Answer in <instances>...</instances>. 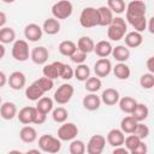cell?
<instances>
[{
    "instance_id": "6da1fadb",
    "label": "cell",
    "mask_w": 154,
    "mask_h": 154,
    "mask_svg": "<svg viewBox=\"0 0 154 154\" xmlns=\"http://www.w3.org/2000/svg\"><path fill=\"white\" fill-rule=\"evenodd\" d=\"M147 5L144 0H132L125 7V20L135 31L142 32L147 29Z\"/></svg>"
},
{
    "instance_id": "7a4b0ae2",
    "label": "cell",
    "mask_w": 154,
    "mask_h": 154,
    "mask_svg": "<svg viewBox=\"0 0 154 154\" xmlns=\"http://www.w3.org/2000/svg\"><path fill=\"white\" fill-rule=\"evenodd\" d=\"M128 31V23L123 17H113L112 23L107 26V37L111 41H120Z\"/></svg>"
},
{
    "instance_id": "3957f363",
    "label": "cell",
    "mask_w": 154,
    "mask_h": 154,
    "mask_svg": "<svg viewBox=\"0 0 154 154\" xmlns=\"http://www.w3.org/2000/svg\"><path fill=\"white\" fill-rule=\"evenodd\" d=\"M38 148L43 153H49V154H55L60 152L61 149V141L58 137H54L52 135H42L38 137Z\"/></svg>"
},
{
    "instance_id": "277c9868",
    "label": "cell",
    "mask_w": 154,
    "mask_h": 154,
    "mask_svg": "<svg viewBox=\"0 0 154 154\" xmlns=\"http://www.w3.org/2000/svg\"><path fill=\"white\" fill-rule=\"evenodd\" d=\"M79 24L81 26L89 29L94 26H99V17H97V8L88 6L84 7L79 14Z\"/></svg>"
},
{
    "instance_id": "5b68a950",
    "label": "cell",
    "mask_w": 154,
    "mask_h": 154,
    "mask_svg": "<svg viewBox=\"0 0 154 154\" xmlns=\"http://www.w3.org/2000/svg\"><path fill=\"white\" fill-rule=\"evenodd\" d=\"M12 58L17 61H26L30 58V51H29V43L25 40H14L11 49Z\"/></svg>"
},
{
    "instance_id": "8992f818",
    "label": "cell",
    "mask_w": 154,
    "mask_h": 154,
    "mask_svg": "<svg viewBox=\"0 0 154 154\" xmlns=\"http://www.w3.org/2000/svg\"><path fill=\"white\" fill-rule=\"evenodd\" d=\"M52 14L57 19H67L72 12H73V6L70 0H60L53 4L52 8Z\"/></svg>"
},
{
    "instance_id": "52a82bcc",
    "label": "cell",
    "mask_w": 154,
    "mask_h": 154,
    "mask_svg": "<svg viewBox=\"0 0 154 154\" xmlns=\"http://www.w3.org/2000/svg\"><path fill=\"white\" fill-rule=\"evenodd\" d=\"M75 94V88L73 85H71L70 83H63L60 87H58V89L54 91V97L53 100L58 103V105H66L70 102V100L72 99Z\"/></svg>"
},
{
    "instance_id": "ba28073f",
    "label": "cell",
    "mask_w": 154,
    "mask_h": 154,
    "mask_svg": "<svg viewBox=\"0 0 154 154\" xmlns=\"http://www.w3.org/2000/svg\"><path fill=\"white\" fill-rule=\"evenodd\" d=\"M78 135V128L75 123L64 122L58 129V138L60 141H72Z\"/></svg>"
},
{
    "instance_id": "9c48e42d",
    "label": "cell",
    "mask_w": 154,
    "mask_h": 154,
    "mask_svg": "<svg viewBox=\"0 0 154 154\" xmlns=\"http://www.w3.org/2000/svg\"><path fill=\"white\" fill-rule=\"evenodd\" d=\"M106 146V137L102 135H93L87 146H85V152L88 154H101L105 149Z\"/></svg>"
},
{
    "instance_id": "30bf717a",
    "label": "cell",
    "mask_w": 154,
    "mask_h": 154,
    "mask_svg": "<svg viewBox=\"0 0 154 154\" xmlns=\"http://www.w3.org/2000/svg\"><path fill=\"white\" fill-rule=\"evenodd\" d=\"M48 58H49V52L43 46L34 47L30 52V59L36 65H45L48 61Z\"/></svg>"
},
{
    "instance_id": "8fae6325",
    "label": "cell",
    "mask_w": 154,
    "mask_h": 154,
    "mask_svg": "<svg viewBox=\"0 0 154 154\" xmlns=\"http://www.w3.org/2000/svg\"><path fill=\"white\" fill-rule=\"evenodd\" d=\"M94 72H95V76H97L100 78L107 77L112 72V63H111V60L107 59V58L97 59L95 61V64H94Z\"/></svg>"
},
{
    "instance_id": "7c38bea8",
    "label": "cell",
    "mask_w": 154,
    "mask_h": 154,
    "mask_svg": "<svg viewBox=\"0 0 154 154\" xmlns=\"http://www.w3.org/2000/svg\"><path fill=\"white\" fill-rule=\"evenodd\" d=\"M43 31L42 28L36 23H29L24 28V37L29 42H37L42 38Z\"/></svg>"
},
{
    "instance_id": "4fadbf2b",
    "label": "cell",
    "mask_w": 154,
    "mask_h": 154,
    "mask_svg": "<svg viewBox=\"0 0 154 154\" xmlns=\"http://www.w3.org/2000/svg\"><path fill=\"white\" fill-rule=\"evenodd\" d=\"M25 83H26V77L22 71H13L7 77V84L13 90L23 89L25 87Z\"/></svg>"
},
{
    "instance_id": "5bb4252c",
    "label": "cell",
    "mask_w": 154,
    "mask_h": 154,
    "mask_svg": "<svg viewBox=\"0 0 154 154\" xmlns=\"http://www.w3.org/2000/svg\"><path fill=\"white\" fill-rule=\"evenodd\" d=\"M63 66H64V63H61V61H53L51 64H45L43 69H42V73L45 77H48L54 81L60 77Z\"/></svg>"
},
{
    "instance_id": "9a60e30c",
    "label": "cell",
    "mask_w": 154,
    "mask_h": 154,
    "mask_svg": "<svg viewBox=\"0 0 154 154\" xmlns=\"http://www.w3.org/2000/svg\"><path fill=\"white\" fill-rule=\"evenodd\" d=\"M119 97H120L119 91L117 89H114V88H106L102 91L101 96H100L101 102L105 103L106 106H114V105H117L118 101H119Z\"/></svg>"
},
{
    "instance_id": "2e32d148",
    "label": "cell",
    "mask_w": 154,
    "mask_h": 154,
    "mask_svg": "<svg viewBox=\"0 0 154 154\" xmlns=\"http://www.w3.org/2000/svg\"><path fill=\"white\" fill-rule=\"evenodd\" d=\"M82 105L87 111H97L101 106V99L100 96H97L96 93H89L83 97Z\"/></svg>"
},
{
    "instance_id": "e0dca14e",
    "label": "cell",
    "mask_w": 154,
    "mask_h": 154,
    "mask_svg": "<svg viewBox=\"0 0 154 154\" xmlns=\"http://www.w3.org/2000/svg\"><path fill=\"white\" fill-rule=\"evenodd\" d=\"M124 138H125V134L120 129L114 128V129H111L108 131V134L106 136V142L114 148V147H118V146H123Z\"/></svg>"
},
{
    "instance_id": "ac0fdd59",
    "label": "cell",
    "mask_w": 154,
    "mask_h": 154,
    "mask_svg": "<svg viewBox=\"0 0 154 154\" xmlns=\"http://www.w3.org/2000/svg\"><path fill=\"white\" fill-rule=\"evenodd\" d=\"M18 109L14 102L6 101L0 105V117L5 120H12L14 117H17Z\"/></svg>"
},
{
    "instance_id": "d6986e66",
    "label": "cell",
    "mask_w": 154,
    "mask_h": 154,
    "mask_svg": "<svg viewBox=\"0 0 154 154\" xmlns=\"http://www.w3.org/2000/svg\"><path fill=\"white\" fill-rule=\"evenodd\" d=\"M35 114H36V107L26 106V107H23L19 109V112L17 113V118L22 124L28 125V124L34 123Z\"/></svg>"
},
{
    "instance_id": "ffe728a7",
    "label": "cell",
    "mask_w": 154,
    "mask_h": 154,
    "mask_svg": "<svg viewBox=\"0 0 154 154\" xmlns=\"http://www.w3.org/2000/svg\"><path fill=\"white\" fill-rule=\"evenodd\" d=\"M123 38H124L125 46H126L128 48H137V47H140V46L142 45V42H143V36H142V34L138 32V31H135V30L126 32Z\"/></svg>"
},
{
    "instance_id": "44dd1931",
    "label": "cell",
    "mask_w": 154,
    "mask_h": 154,
    "mask_svg": "<svg viewBox=\"0 0 154 154\" xmlns=\"http://www.w3.org/2000/svg\"><path fill=\"white\" fill-rule=\"evenodd\" d=\"M19 138L24 142V143H34L37 140V131L34 126L24 125L20 130H19Z\"/></svg>"
},
{
    "instance_id": "7402d4cb",
    "label": "cell",
    "mask_w": 154,
    "mask_h": 154,
    "mask_svg": "<svg viewBox=\"0 0 154 154\" xmlns=\"http://www.w3.org/2000/svg\"><path fill=\"white\" fill-rule=\"evenodd\" d=\"M41 28H42V31L45 34H47V35H55V34H58L60 31L61 25H60L59 19H57L54 17H51V18H47L43 22Z\"/></svg>"
},
{
    "instance_id": "603a6c76",
    "label": "cell",
    "mask_w": 154,
    "mask_h": 154,
    "mask_svg": "<svg viewBox=\"0 0 154 154\" xmlns=\"http://www.w3.org/2000/svg\"><path fill=\"white\" fill-rule=\"evenodd\" d=\"M97 17H99V26H108L113 19V12L107 6L97 7Z\"/></svg>"
},
{
    "instance_id": "cb8c5ba5",
    "label": "cell",
    "mask_w": 154,
    "mask_h": 154,
    "mask_svg": "<svg viewBox=\"0 0 154 154\" xmlns=\"http://www.w3.org/2000/svg\"><path fill=\"white\" fill-rule=\"evenodd\" d=\"M112 45L109 41H106V40H101L99 41L97 43H95L94 46V53L99 57V58H107L108 55H111L112 53Z\"/></svg>"
},
{
    "instance_id": "d4e9b609",
    "label": "cell",
    "mask_w": 154,
    "mask_h": 154,
    "mask_svg": "<svg viewBox=\"0 0 154 154\" xmlns=\"http://www.w3.org/2000/svg\"><path fill=\"white\" fill-rule=\"evenodd\" d=\"M111 55L118 61V63H125L130 58V49L125 45H118L112 48Z\"/></svg>"
},
{
    "instance_id": "484cf974",
    "label": "cell",
    "mask_w": 154,
    "mask_h": 154,
    "mask_svg": "<svg viewBox=\"0 0 154 154\" xmlns=\"http://www.w3.org/2000/svg\"><path fill=\"white\" fill-rule=\"evenodd\" d=\"M43 95H45V91L41 89V87L36 82H32L29 87L25 88V97L30 101H37Z\"/></svg>"
},
{
    "instance_id": "4316f807",
    "label": "cell",
    "mask_w": 154,
    "mask_h": 154,
    "mask_svg": "<svg viewBox=\"0 0 154 154\" xmlns=\"http://www.w3.org/2000/svg\"><path fill=\"white\" fill-rule=\"evenodd\" d=\"M112 72L116 76V78H118L120 81L128 79L131 75V70L125 63H118V64H116V66H112Z\"/></svg>"
},
{
    "instance_id": "83f0119b",
    "label": "cell",
    "mask_w": 154,
    "mask_h": 154,
    "mask_svg": "<svg viewBox=\"0 0 154 154\" xmlns=\"http://www.w3.org/2000/svg\"><path fill=\"white\" fill-rule=\"evenodd\" d=\"M118 105H119V108L122 112H124L126 114H131L132 111L135 109V107L137 106V101H136V99H134L131 96H124V97H119Z\"/></svg>"
},
{
    "instance_id": "f1b7e54d",
    "label": "cell",
    "mask_w": 154,
    "mask_h": 154,
    "mask_svg": "<svg viewBox=\"0 0 154 154\" xmlns=\"http://www.w3.org/2000/svg\"><path fill=\"white\" fill-rule=\"evenodd\" d=\"M137 120L130 114V116H126L124 117L122 120H120V130L124 132V134H134L135 129H136V125H137Z\"/></svg>"
},
{
    "instance_id": "f546056e",
    "label": "cell",
    "mask_w": 154,
    "mask_h": 154,
    "mask_svg": "<svg viewBox=\"0 0 154 154\" xmlns=\"http://www.w3.org/2000/svg\"><path fill=\"white\" fill-rule=\"evenodd\" d=\"M76 45H77V49H79V51H82V52L89 54V53H91V52L94 51L95 42H94V40H93L91 37H89V36H82V37L78 38V41H77Z\"/></svg>"
},
{
    "instance_id": "4dcf8cb0",
    "label": "cell",
    "mask_w": 154,
    "mask_h": 154,
    "mask_svg": "<svg viewBox=\"0 0 154 154\" xmlns=\"http://www.w3.org/2000/svg\"><path fill=\"white\" fill-rule=\"evenodd\" d=\"M58 49H59V52H60L61 55L70 58L77 51V45L73 41H71V40H65V41H61L59 43Z\"/></svg>"
},
{
    "instance_id": "1f68e13d",
    "label": "cell",
    "mask_w": 154,
    "mask_h": 154,
    "mask_svg": "<svg viewBox=\"0 0 154 154\" xmlns=\"http://www.w3.org/2000/svg\"><path fill=\"white\" fill-rule=\"evenodd\" d=\"M53 106H54V100L53 99H51L48 96H42V97H40L36 101V106L35 107H36V109H38V111L48 114L54 108Z\"/></svg>"
},
{
    "instance_id": "d6a6232c",
    "label": "cell",
    "mask_w": 154,
    "mask_h": 154,
    "mask_svg": "<svg viewBox=\"0 0 154 154\" xmlns=\"http://www.w3.org/2000/svg\"><path fill=\"white\" fill-rule=\"evenodd\" d=\"M16 40V31L11 26H2L0 28V43L8 45L14 42Z\"/></svg>"
},
{
    "instance_id": "836d02e7",
    "label": "cell",
    "mask_w": 154,
    "mask_h": 154,
    "mask_svg": "<svg viewBox=\"0 0 154 154\" xmlns=\"http://www.w3.org/2000/svg\"><path fill=\"white\" fill-rule=\"evenodd\" d=\"M131 116H132L137 122H144V120L148 118V116H149V108H148L147 105L137 102V106H136L135 109L132 111Z\"/></svg>"
},
{
    "instance_id": "e575fe53",
    "label": "cell",
    "mask_w": 154,
    "mask_h": 154,
    "mask_svg": "<svg viewBox=\"0 0 154 154\" xmlns=\"http://www.w3.org/2000/svg\"><path fill=\"white\" fill-rule=\"evenodd\" d=\"M73 77L77 78V81L79 82H84L85 79H88L90 77V69L87 64H78L77 67L73 70Z\"/></svg>"
},
{
    "instance_id": "d590c367",
    "label": "cell",
    "mask_w": 154,
    "mask_h": 154,
    "mask_svg": "<svg viewBox=\"0 0 154 154\" xmlns=\"http://www.w3.org/2000/svg\"><path fill=\"white\" fill-rule=\"evenodd\" d=\"M101 85H102V82H101V78L95 76V77H89L88 79L84 81V88L89 93H97L100 89H101Z\"/></svg>"
},
{
    "instance_id": "8d00e7d4",
    "label": "cell",
    "mask_w": 154,
    "mask_h": 154,
    "mask_svg": "<svg viewBox=\"0 0 154 154\" xmlns=\"http://www.w3.org/2000/svg\"><path fill=\"white\" fill-rule=\"evenodd\" d=\"M67 117H69V112L63 106H59V107L52 109V118H53V120L55 123L61 124V123L67 120Z\"/></svg>"
},
{
    "instance_id": "74e56055",
    "label": "cell",
    "mask_w": 154,
    "mask_h": 154,
    "mask_svg": "<svg viewBox=\"0 0 154 154\" xmlns=\"http://www.w3.org/2000/svg\"><path fill=\"white\" fill-rule=\"evenodd\" d=\"M107 7L117 14H122L125 12V1L124 0H107Z\"/></svg>"
},
{
    "instance_id": "f35d334b",
    "label": "cell",
    "mask_w": 154,
    "mask_h": 154,
    "mask_svg": "<svg viewBox=\"0 0 154 154\" xmlns=\"http://www.w3.org/2000/svg\"><path fill=\"white\" fill-rule=\"evenodd\" d=\"M70 146H69V152L71 154H84L85 153V143L82 140H76L73 138L72 141H70Z\"/></svg>"
},
{
    "instance_id": "ab89813d",
    "label": "cell",
    "mask_w": 154,
    "mask_h": 154,
    "mask_svg": "<svg viewBox=\"0 0 154 154\" xmlns=\"http://www.w3.org/2000/svg\"><path fill=\"white\" fill-rule=\"evenodd\" d=\"M141 141H142V140H141L140 137H137L135 134H129V135L124 138L123 146L129 150V153H131V152L137 147V144H138Z\"/></svg>"
},
{
    "instance_id": "60d3db41",
    "label": "cell",
    "mask_w": 154,
    "mask_h": 154,
    "mask_svg": "<svg viewBox=\"0 0 154 154\" xmlns=\"http://www.w3.org/2000/svg\"><path fill=\"white\" fill-rule=\"evenodd\" d=\"M140 85L147 90L152 89L154 87V73H150V72L143 73L140 77Z\"/></svg>"
},
{
    "instance_id": "b9f144b4",
    "label": "cell",
    "mask_w": 154,
    "mask_h": 154,
    "mask_svg": "<svg viewBox=\"0 0 154 154\" xmlns=\"http://www.w3.org/2000/svg\"><path fill=\"white\" fill-rule=\"evenodd\" d=\"M149 132H150V130H149L148 125H146L143 122H138L136 125V129L134 131V134L137 137H140L141 140H146L149 136Z\"/></svg>"
},
{
    "instance_id": "7bdbcfd3",
    "label": "cell",
    "mask_w": 154,
    "mask_h": 154,
    "mask_svg": "<svg viewBox=\"0 0 154 154\" xmlns=\"http://www.w3.org/2000/svg\"><path fill=\"white\" fill-rule=\"evenodd\" d=\"M35 82L41 87V89H42L45 93L52 90L53 87H54V81L51 79V78H48V77H45V76L41 77V78H38V79H36Z\"/></svg>"
},
{
    "instance_id": "ee69618b",
    "label": "cell",
    "mask_w": 154,
    "mask_h": 154,
    "mask_svg": "<svg viewBox=\"0 0 154 154\" xmlns=\"http://www.w3.org/2000/svg\"><path fill=\"white\" fill-rule=\"evenodd\" d=\"M70 59H71L72 63H75V64H77V65H78V64H83V63H85L87 53H84V52L77 49V51L70 57Z\"/></svg>"
},
{
    "instance_id": "f6af8a7d",
    "label": "cell",
    "mask_w": 154,
    "mask_h": 154,
    "mask_svg": "<svg viewBox=\"0 0 154 154\" xmlns=\"http://www.w3.org/2000/svg\"><path fill=\"white\" fill-rule=\"evenodd\" d=\"M60 78H63L64 81H70L73 78V69L69 64H64L63 70L60 72Z\"/></svg>"
},
{
    "instance_id": "bcb514c9",
    "label": "cell",
    "mask_w": 154,
    "mask_h": 154,
    "mask_svg": "<svg viewBox=\"0 0 154 154\" xmlns=\"http://www.w3.org/2000/svg\"><path fill=\"white\" fill-rule=\"evenodd\" d=\"M46 119H47V114L43 113V112H41V111H38V109H36V114H35V118H34V123L32 124L41 125V124H43L46 122Z\"/></svg>"
},
{
    "instance_id": "7dc6e473",
    "label": "cell",
    "mask_w": 154,
    "mask_h": 154,
    "mask_svg": "<svg viewBox=\"0 0 154 154\" xmlns=\"http://www.w3.org/2000/svg\"><path fill=\"white\" fill-rule=\"evenodd\" d=\"M147 144L143 142V140L137 144V147L131 152V154H146L147 153Z\"/></svg>"
},
{
    "instance_id": "c3c4849f",
    "label": "cell",
    "mask_w": 154,
    "mask_h": 154,
    "mask_svg": "<svg viewBox=\"0 0 154 154\" xmlns=\"http://www.w3.org/2000/svg\"><path fill=\"white\" fill-rule=\"evenodd\" d=\"M146 65H147L148 72H150V73H154V57H149V58L147 59V63H146Z\"/></svg>"
},
{
    "instance_id": "681fc988",
    "label": "cell",
    "mask_w": 154,
    "mask_h": 154,
    "mask_svg": "<svg viewBox=\"0 0 154 154\" xmlns=\"http://www.w3.org/2000/svg\"><path fill=\"white\" fill-rule=\"evenodd\" d=\"M129 150L124 147V146H118V147H114L113 149V154H128Z\"/></svg>"
},
{
    "instance_id": "f907efd6",
    "label": "cell",
    "mask_w": 154,
    "mask_h": 154,
    "mask_svg": "<svg viewBox=\"0 0 154 154\" xmlns=\"http://www.w3.org/2000/svg\"><path fill=\"white\" fill-rule=\"evenodd\" d=\"M147 29L149 30L150 34L154 32V17H150L149 19H147Z\"/></svg>"
},
{
    "instance_id": "816d5d0a",
    "label": "cell",
    "mask_w": 154,
    "mask_h": 154,
    "mask_svg": "<svg viewBox=\"0 0 154 154\" xmlns=\"http://www.w3.org/2000/svg\"><path fill=\"white\" fill-rule=\"evenodd\" d=\"M7 84V76L5 75V72L0 71V88H4Z\"/></svg>"
},
{
    "instance_id": "f5cc1de1",
    "label": "cell",
    "mask_w": 154,
    "mask_h": 154,
    "mask_svg": "<svg viewBox=\"0 0 154 154\" xmlns=\"http://www.w3.org/2000/svg\"><path fill=\"white\" fill-rule=\"evenodd\" d=\"M6 23H7V16H6V13H5V12L0 11V28L5 26V25H6Z\"/></svg>"
},
{
    "instance_id": "db71d44e",
    "label": "cell",
    "mask_w": 154,
    "mask_h": 154,
    "mask_svg": "<svg viewBox=\"0 0 154 154\" xmlns=\"http://www.w3.org/2000/svg\"><path fill=\"white\" fill-rule=\"evenodd\" d=\"M5 53H6V48H5V45L0 43V60L5 57Z\"/></svg>"
},
{
    "instance_id": "11a10c76",
    "label": "cell",
    "mask_w": 154,
    "mask_h": 154,
    "mask_svg": "<svg viewBox=\"0 0 154 154\" xmlns=\"http://www.w3.org/2000/svg\"><path fill=\"white\" fill-rule=\"evenodd\" d=\"M26 153H28V154H31V153L40 154V153H41V150H40V148H38V149H29V150H26Z\"/></svg>"
},
{
    "instance_id": "9f6ffc18",
    "label": "cell",
    "mask_w": 154,
    "mask_h": 154,
    "mask_svg": "<svg viewBox=\"0 0 154 154\" xmlns=\"http://www.w3.org/2000/svg\"><path fill=\"white\" fill-rule=\"evenodd\" d=\"M2 2H5V4H13L16 0H1Z\"/></svg>"
},
{
    "instance_id": "6f0895ef",
    "label": "cell",
    "mask_w": 154,
    "mask_h": 154,
    "mask_svg": "<svg viewBox=\"0 0 154 154\" xmlns=\"http://www.w3.org/2000/svg\"><path fill=\"white\" fill-rule=\"evenodd\" d=\"M1 103H2V101H1V96H0V105H1Z\"/></svg>"
}]
</instances>
